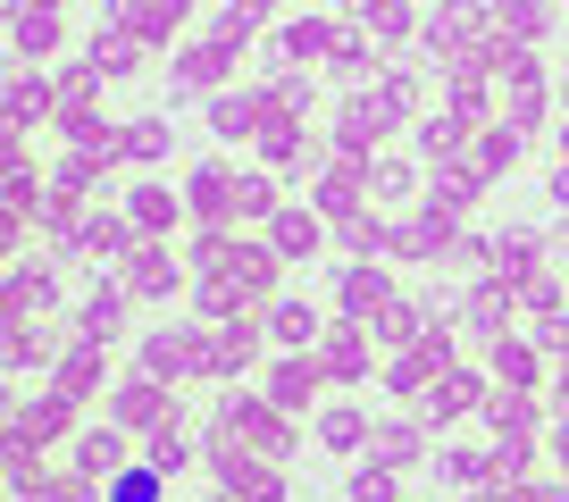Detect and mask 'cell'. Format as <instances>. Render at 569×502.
I'll return each instance as SVG.
<instances>
[{
	"mask_svg": "<svg viewBox=\"0 0 569 502\" xmlns=\"http://www.w3.org/2000/svg\"><path fill=\"white\" fill-rule=\"evenodd\" d=\"M184 9H193V0H109V18H118L126 34H142V42H168L184 26Z\"/></svg>",
	"mask_w": 569,
	"mask_h": 502,
	"instance_id": "cell-1",
	"label": "cell"
},
{
	"mask_svg": "<svg viewBox=\"0 0 569 502\" xmlns=\"http://www.w3.org/2000/svg\"><path fill=\"white\" fill-rule=\"evenodd\" d=\"M478 34H486V18L478 9H469V0H445V9H436V18H427V42H436V51H461V59H478Z\"/></svg>",
	"mask_w": 569,
	"mask_h": 502,
	"instance_id": "cell-2",
	"label": "cell"
},
{
	"mask_svg": "<svg viewBox=\"0 0 569 502\" xmlns=\"http://www.w3.org/2000/svg\"><path fill=\"white\" fill-rule=\"evenodd\" d=\"M9 42H18L26 59L51 51V42H59V9H42V0H18V26H9Z\"/></svg>",
	"mask_w": 569,
	"mask_h": 502,
	"instance_id": "cell-3",
	"label": "cell"
},
{
	"mask_svg": "<svg viewBox=\"0 0 569 502\" xmlns=\"http://www.w3.org/2000/svg\"><path fill=\"white\" fill-rule=\"evenodd\" d=\"M336 34H343V26H327V18H293V26H284V51L319 59V51H336Z\"/></svg>",
	"mask_w": 569,
	"mask_h": 502,
	"instance_id": "cell-4",
	"label": "cell"
},
{
	"mask_svg": "<svg viewBox=\"0 0 569 502\" xmlns=\"http://www.w3.org/2000/svg\"><path fill=\"white\" fill-rule=\"evenodd\" d=\"M495 26H502L511 42H536V34H545V0H502Z\"/></svg>",
	"mask_w": 569,
	"mask_h": 502,
	"instance_id": "cell-5",
	"label": "cell"
},
{
	"mask_svg": "<svg viewBox=\"0 0 569 502\" xmlns=\"http://www.w3.org/2000/svg\"><path fill=\"white\" fill-rule=\"evenodd\" d=\"M369 34L377 42H402L410 34V9H402V0H369Z\"/></svg>",
	"mask_w": 569,
	"mask_h": 502,
	"instance_id": "cell-6",
	"label": "cell"
},
{
	"mask_svg": "<svg viewBox=\"0 0 569 502\" xmlns=\"http://www.w3.org/2000/svg\"><path fill=\"white\" fill-rule=\"evenodd\" d=\"M9 109H18V126L42 118V109H51V84H42V76H18V84H9Z\"/></svg>",
	"mask_w": 569,
	"mask_h": 502,
	"instance_id": "cell-7",
	"label": "cell"
},
{
	"mask_svg": "<svg viewBox=\"0 0 569 502\" xmlns=\"http://www.w3.org/2000/svg\"><path fill=\"white\" fill-rule=\"evenodd\" d=\"M92 59H101V68H134V42H118V34H101V42H92Z\"/></svg>",
	"mask_w": 569,
	"mask_h": 502,
	"instance_id": "cell-8",
	"label": "cell"
},
{
	"mask_svg": "<svg viewBox=\"0 0 569 502\" xmlns=\"http://www.w3.org/2000/svg\"><path fill=\"white\" fill-rule=\"evenodd\" d=\"M251 118H260V109H251V101H218V126H227V134H243Z\"/></svg>",
	"mask_w": 569,
	"mask_h": 502,
	"instance_id": "cell-9",
	"label": "cell"
},
{
	"mask_svg": "<svg viewBox=\"0 0 569 502\" xmlns=\"http://www.w3.org/2000/svg\"><path fill=\"white\" fill-rule=\"evenodd\" d=\"M234 18H268V9H277V0H227Z\"/></svg>",
	"mask_w": 569,
	"mask_h": 502,
	"instance_id": "cell-10",
	"label": "cell"
},
{
	"mask_svg": "<svg viewBox=\"0 0 569 502\" xmlns=\"http://www.w3.org/2000/svg\"><path fill=\"white\" fill-rule=\"evenodd\" d=\"M42 9H59V0H42Z\"/></svg>",
	"mask_w": 569,
	"mask_h": 502,
	"instance_id": "cell-11",
	"label": "cell"
}]
</instances>
